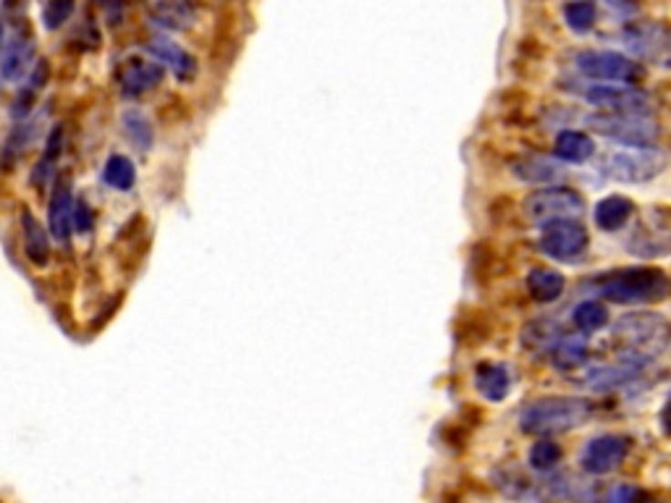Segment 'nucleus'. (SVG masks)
I'll list each match as a JSON object with an SVG mask.
<instances>
[{
    "label": "nucleus",
    "mask_w": 671,
    "mask_h": 503,
    "mask_svg": "<svg viewBox=\"0 0 671 503\" xmlns=\"http://www.w3.org/2000/svg\"><path fill=\"white\" fill-rule=\"evenodd\" d=\"M593 406L587 398L548 396L527 404L520 415V427L530 436H553L580 427L590 417Z\"/></svg>",
    "instance_id": "nucleus-1"
},
{
    "label": "nucleus",
    "mask_w": 671,
    "mask_h": 503,
    "mask_svg": "<svg viewBox=\"0 0 671 503\" xmlns=\"http://www.w3.org/2000/svg\"><path fill=\"white\" fill-rule=\"evenodd\" d=\"M614 335L619 344H625L629 359L648 362L650 356L666 352L671 344V325L664 314L658 313H629L616 320Z\"/></svg>",
    "instance_id": "nucleus-2"
},
{
    "label": "nucleus",
    "mask_w": 671,
    "mask_h": 503,
    "mask_svg": "<svg viewBox=\"0 0 671 503\" xmlns=\"http://www.w3.org/2000/svg\"><path fill=\"white\" fill-rule=\"evenodd\" d=\"M671 292V281L664 271L627 268L614 271L598 281V293L614 304H645L658 302Z\"/></svg>",
    "instance_id": "nucleus-3"
},
{
    "label": "nucleus",
    "mask_w": 671,
    "mask_h": 503,
    "mask_svg": "<svg viewBox=\"0 0 671 503\" xmlns=\"http://www.w3.org/2000/svg\"><path fill=\"white\" fill-rule=\"evenodd\" d=\"M669 163V158L656 149V147H627V149H616L601 158L598 170L611 179V181H622V184H643L656 179Z\"/></svg>",
    "instance_id": "nucleus-4"
},
{
    "label": "nucleus",
    "mask_w": 671,
    "mask_h": 503,
    "mask_svg": "<svg viewBox=\"0 0 671 503\" xmlns=\"http://www.w3.org/2000/svg\"><path fill=\"white\" fill-rule=\"evenodd\" d=\"M524 218L530 223H551V221H572L585 212V200L566 187H545L532 191L522 202Z\"/></svg>",
    "instance_id": "nucleus-5"
},
{
    "label": "nucleus",
    "mask_w": 671,
    "mask_h": 503,
    "mask_svg": "<svg viewBox=\"0 0 671 503\" xmlns=\"http://www.w3.org/2000/svg\"><path fill=\"white\" fill-rule=\"evenodd\" d=\"M587 126L604 137H611L616 142L629 147H650L658 139V126L645 116H635V113H598L590 116Z\"/></svg>",
    "instance_id": "nucleus-6"
},
{
    "label": "nucleus",
    "mask_w": 671,
    "mask_h": 503,
    "mask_svg": "<svg viewBox=\"0 0 671 503\" xmlns=\"http://www.w3.org/2000/svg\"><path fill=\"white\" fill-rule=\"evenodd\" d=\"M116 87L124 98H142L147 92H152L155 87H160L163 77H166V66L152 58H124L116 66Z\"/></svg>",
    "instance_id": "nucleus-7"
},
{
    "label": "nucleus",
    "mask_w": 671,
    "mask_h": 503,
    "mask_svg": "<svg viewBox=\"0 0 671 503\" xmlns=\"http://www.w3.org/2000/svg\"><path fill=\"white\" fill-rule=\"evenodd\" d=\"M32 66H35V35L24 21H16L11 37L5 40L0 53V77L5 82H16L24 74H29Z\"/></svg>",
    "instance_id": "nucleus-8"
},
{
    "label": "nucleus",
    "mask_w": 671,
    "mask_h": 503,
    "mask_svg": "<svg viewBox=\"0 0 671 503\" xmlns=\"http://www.w3.org/2000/svg\"><path fill=\"white\" fill-rule=\"evenodd\" d=\"M587 231L577 221H551L541 233V250L553 260H577L587 250Z\"/></svg>",
    "instance_id": "nucleus-9"
},
{
    "label": "nucleus",
    "mask_w": 671,
    "mask_h": 503,
    "mask_svg": "<svg viewBox=\"0 0 671 503\" xmlns=\"http://www.w3.org/2000/svg\"><path fill=\"white\" fill-rule=\"evenodd\" d=\"M145 50L150 53V58L158 63H163L168 71L173 74V79L181 84H189L197 77V58L189 53L187 47H181L179 42H173L166 35H152L145 42Z\"/></svg>",
    "instance_id": "nucleus-10"
},
{
    "label": "nucleus",
    "mask_w": 671,
    "mask_h": 503,
    "mask_svg": "<svg viewBox=\"0 0 671 503\" xmlns=\"http://www.w3.org/2000/svg\"><path fill=\"white\" fill-rule=\"evenodd\" d=\"M629 443L622 436H598L587 443L583 448V469L590 475H608L614 469L622 467V461L627 459Z\"/></svg>",
    "instance_id": "nucleus-11"
},
{
    "label": "nucleus",
    "mask_w": 671,
    "mask_h": 503,
    "mask_svg": "<svg viewBox=\"0 0 671 503\" xmlns=\"http://www.w3.org/2000/svg\"><path fill=\"white\" fill-rule=\"evenodd\" d=\"M577 68L590 77V79H604V82H622V79H635L640 71L629 58L619 56V53H608V50H587L577 56Z\"/></svg>",
    "instance_id": "nucleus-12"
},
{
    "label": "nucleus",
    "mask_w": 671,
    "mask_h": 503,
    "mask_svg": "<svg viewBox=\"0 0 671 503\" xmlns=\"http://www.w3.org/2000/svg\"><path fill=\"white\" fill-rule=\"evenodd\" d=\"M587 103L598 105V108H606L608 113H635V116H643L650 110V98L637 92V89H629V87H614V84H598L593 89L585 92Z\"/></svg>",
    "instance_id": "nucleus-13"
},
{
    "label": "nucleus",
    "mask_w": 671,
    "mask_h": 503,
    "mask_svg": "<svg viewBox=\"0 0 671 503\" xmlns=\"http://www.w3.org/2000/svg\"><path fill=\"white\" fill-rule=\"evenodd\" d=\"M74 191L66 176H58L53 181V191L47 200V231L58 244H68L74 226H71V215H74Z\"/></svg>",
    "instance_id": "nucleus-14"
},
{
    "label": "nucleus",
    "mask_w": 671,
    "mask_h": 503,
    "mask_svg": "<svg viewBox=\"0 0 671 503\" xmlns=\"http://www.w3.org/2000/svg\"><path fill=\"white\" fill-rule=\"evenodd\" d=\"M145 8L150 19L168 32H187L197 21L191 0H145Z\"/></svg>",
    "instance_id": "nucleus-15"
},
{
    "label": "nucleus",
    "mask_w": 671,
    "mask_h": 503,
    "mask_svg": "<svg viewBox=\"0 0 671 503\" xmlns=\"http://www.w3.org/2000/svg\"><path fill=\"white\" fill-rule=\"evenodd\" d=\"M21 239H24V254L35 268H45L50 262V231L35 218V212L21 210Z\"/></svg>",
    "instance_id": "nucleus-16"
},
{
    "label": "nucleus",
    "mask_w": 671,
    "mask_h": 503,
    "mask_svg": "<svg viewBox=\"0 0 671 503\" xmlns=\"http://www.w3.org/2000/svg\"><path fill=\"white\" fill-rule=\"evenodd\" d=\"M645 362H637V359H629L622 356L619 364H611V367H593L585 377V385L590 391H614L619 385H625L629 377L635 375Z\"/></svg>",
    "instance_id": "nucleus-17"
},
{
    "label": "nucleus",
    "mask_w": 671,
    "mask_h": 503,
    "mask_svg": "<svg viewBox=\"0 0 671 503\" xmlns=\"http://www.w3.org/2000/svg\"><path fill=\"white\" fill-rule=\"evenodd\" d=\"M493 482L506 498H514V501H530V498L545 493V488H538V482L527 477L517 467H506V469L493 472Z\"/></svg>",
    "instance_id": "nucleus-18"
},
{
    "label": "nucleus",
    "mask_w": 671,
    "mask_h": 503,
    "mask_svg": "<svg viewBox=\"0 0 671 503\" xmlns=\"http://www.w3.org/2000/svg\"><path fill=\"white\" fill-rule=\"evenodd\" d=\"M564 338L556 320H532L522 328V346L532 354H545L559 346Z\"/></svg>",
    "instance_id": "nucleus-19"
},
{
    "label": "nucleus",
    "mask_w": 671,
    "mask_h": 503,
    "mask_svg": "<svg viewBox=\"0 0 671 503\" xmlns=\"http://www.w3.org/2000/svg\"><path fill=\"white\" fill-rule=\"evenodd\" d=\"M475 385L482 394V398L488 401H501L511 388V375H509V367L506 364H480L478 373H475Z\"/></svg>",
    "instance_id": "nucleus-20"
},
{
    "label": "nucleus",
    "mask_w": 671,
    "mask_h": 503,
    "mask_svg": "<svg viewBox=\"0 0 671 503\" xmlns=\"http://www.w3.org/2000/svg\"><path fill=\"white\" fill-rule=\"evenodd\" d=\"M511 173L522 181H530V184H548V181H556L562 179V168L556 166L553 160L548 158H541V155H530V158H522V160H514L511 163Z\"/></svg>",
    "instance_id": "nucleus-21"
},
{
    "label": "nucleus",
    "mask_w": 671,
    "mask_h": 503,
    "mask_svg": "<svg viewBox=\"0 0 671 503\" xmlns=\"http://www.w3.org/2000/svg\"><path fill=\"white\" fill-rule=\"evenodd\" d=\"M564 275L556 271H551V268H535V271L527 275V292L530 296L535 299V302H556L562 293H564Z\"/></svg>",
    "instance_id": "nucleus-22"
},
{
    "label": "nucleus",
    "mask_w": 671,
    "mask_h": 503,
    "mask_svg": "<svg viewBox=\"0 0 671 503\" xmlns=\"http://www.w3.org/2000/svg\"><path fill=\"white\" fill-rule=\"evenodd\" d=\"M103 181L105 187L113 191H131L137 184V168L131 163V158H126L121 152H113L103 166Z\"/></svg>",
    "instance_id": "nucleus-23"
},
{
    "label": "nucleus",
    "mask_w": 671,
    "mask_h": 503,
    "mask_svg": "<svg viewBox=\"0 0 671 503\" xmlns=\"http://www.w3.org/2000/svg\"><path fill=\"white\" fill-rule=\"evenodd\" d=\"M61 152H63V126H56V128L50 131L47 142H45V149H42L37 166L32 170V181H35L37 187H47V184L53 181V170H56V163H58V158H61Z\"/></svg>",
    "instance_id": "nucleus-24"
},
{
    "label": "nucleus",
    "mask_w": 671,
    "mask_h": 503,
    "mask_svg": "<svg viewBox=\"0 0 671 503\" xmlns=\"http://www.w3.org/2000/svg\"><path fill=\"white\" fill-rule=\"evenodd\" d=\"M553 367L562 373H572L587 362V341L585 335H564L559 346L553 349Z\"/></svg>",
    "instance_id": "nucleus-25"
},
{
    "label": "nucleus",
    "mask_w": 671,
    "mask_h": 503,
    "mask_svg": "<svg viewBox=\"0 0 671 503\" xmlns=\"http://www.w3.org/2000/svg\"><path fill=\"white\" fill-rule=\"evenodd\" d=\"M632 215V202L627 197H619V194H611L606 200L598 202L595 208V223L604 231H619Z\"/></svg>",
    "instance_id": "nucleus-26"
},
{
    "label": "nucleus",
    "mask_w": 671,
    "mask_h": 503,
    "mask_svg": "<svg viewBox=\"0 0 671 503\" xmlns=\"http://www.w3.org/2000/svg\"><path fill=\"white\" fill-rule=\"evenodd\" d=\"M593 152L595 145L583 131H562L556 139V155L564 163H585L587 158H593Z\"/></svg>",
    "instance_id": "nucleus-27"
},
{
    "label": "nucleus",
    "mask_w": 671,
    "mask_h": 503,
    "mask_svg": "<svg viewBox=\"0 0 671 503\" xmlns=\"http://www.w3.org/2000/svg\"><path fill=\"white\" fill-rule=\"evenodd\" d=\"M121 126H124L126 139L137 147V149H150L152 142H155V128H152L145 113L137 110V108L126 110L124 116H121Z\"/></svg>",
    "instance_id": "nucleus-28"
},
{
    "label": "nucleus",
    "mask_w": 671,
    "mask_h": 503,
    "mask_svg": "<svg viewBox=\"0 0 671 503\" xmlns=\"http://www.w3.org/2000/svg\"><path fill=\"white\" fill-rule=\"evenodd\" d=\"M572 323L577 325V331L580 334H595V331H601L604 325L608 323V310L604 302H593V299H587L583 304H577L574 307V313H572Z\"/></svg>",
    "instance_id": "nucleus-29"
},
{
    "label": "nucleus",
    "mask_w": 671,
    "mask_h": 503,
    "mask_svg": "<svg viewBox=\"0 0 671 503\" xmlns=\"http://www.w3.org/2000/svg\"><path fill=\"white\" fill-rule=\"evenodd\" d=\"M35 139V126L29 124H16L11 128V134H8V139H5V145L0 149V168L3 170H8V168L14 166L16 160H19V155L29 147V142Z\"/></svg>",
    "instance_id": "nucleus-30"
},
{
    "label": "nucleus",
    "mask_w": 671,
    "mask_h": 503,
    "mask_svg": "<svg viewBox=\"0 0 671 503\" xmlns=\"http://www.w3.org/2000/svg\"><path fill=\"white\" fill-rule=\"evenodd\" d=\"M564 457V451H562V446L556 443V440H538V443H532V448H530V454H527V464L535 469V472H551L559 461Z\"/></svg>",
    "instance_id": "nucleus-31"
},
{
    "label": "nucleus",
    "mask_w": 671,
    "mask_h": 503,
    "mask_svg": "<svg viewBox=\"0 0 671 503\" xmlns=\"http://www.w3.org/2000/svg\"><path fill=\"white\" fill-rule=\"evenodd\" d=\"M564 19L569 29L574 32H587L595 21V5L593 0H574L564 8Z\"/></svg>",
    "instance_id": "nucleus-32"
},
{
    "label": "nucleus",
    "mask_w": 671,
    "mask_h": 503,
    "mask_svg": "<svg viewBox=\"0 0 671 503\" xmlns=\"http://www.w3.org/2000/svg\"><path fill=\"white\" fill-rule=\"evenodd\" d=\"M74 0H47L45 8H42V21L47 29H61L66 21L71 19L74 14Z\"/></svg>",
    "instance_id": "nucleus-33"
},
{
    "label": "nucleus",
    "mask_w": 671,
    "mask_h": 503,
    "mask_svg": "<svg viewBox=\"0 0 671 503\" xmlns=\"http://www.w3.org/2000/svg\"><path fill=\"white\" fill-rule=\"evenodd\" d=\"M71 226L79 236H89L95 231V210L92 205L84 200V197H77L74 200V215H71Z\"/></svg>",
    "instance_id": "nucleus-34"
},
{
    "label": "nucleus",
    "mask_w": 671,
    "mask_h": 503,
    "mask_svg": "<svg viewBox=\"0 0 671 503\" xmlns=\"http://www.w3.org/2000/svg\"><path fill=\"white\" fill-rule=\"evenodd\" d=\"M32 108H35V92L29 87H24L19 95H16L14 105H11V118L24 121L26 116H32Z\"/></svg>",
    "instance_id": "nucleus-35"
},
{
    "label": "nucleus",
    "mask_w": 671,
    "mask_h": 503,
    "mask_svg": "<svg viewBox=\"0 0 671 503\" xmlns=\"http://www.w3.org/2000/svg\"><path fill=\"white\" fill-rule=\"evenodd\" d=\"M47 77H50L47 61H35V66H32L29 74H26V87H29L32 92H37V89H42V87L47 84Z\"/></svg>",
    "instance_id": "nucleus-36"
},
{
    "label": "nucleus",
    "mask_w": 671,
    "mask_h": 503,
    "mask_svg": "<svg viewBox=\"0 0 671 503\" xmlns=\"http://www.w3.org/2000/svg\"><path fill=\"white\" fill-rule=\"evenodd\" d=\"M98 5L103 8L110 24H119L124 16V0H98Z\"/></svg>",
    "instance_id": "nucleus-37"
},
{
    "label": "nucleus",
    "mask_w": 671,
    "mask_h": 503,
    "mask_svg": "<svg viewBox=\"0 0 671 503\" xmlns=\"http://www.w3.org/2000/svg\"><path fill=\"white\" fill-rule=\"evenodd\" d=\"M661 422H664V430L671 433V401L664 406V412H661Z\"/></svg>",
    "instance_id": "nucleus-38"
},
{
    "label": "nucleus",
    "mask_w": 671,
    "mask_h": 503,
    "mask_svg": "<svg viewBox=\"0 0 671 503\" xmlns=\"http://www.w3.org/2000/svg\"><path fill=\"white\" fill-rule=\"evenodd\" d=\"M3 45H5V37H3V14H0V53H3Z\"/></svg>",
    "instance_id": "nucleus-39"
}]
</instances>
